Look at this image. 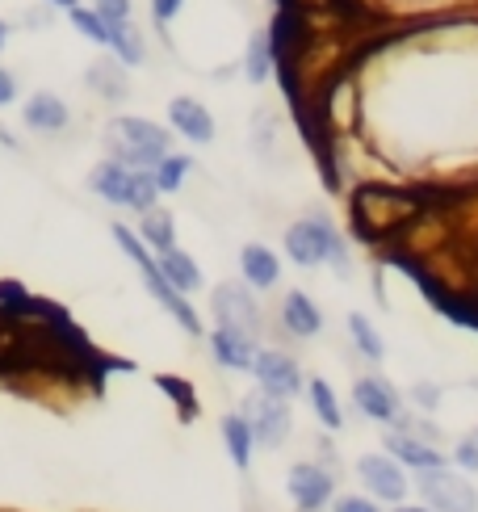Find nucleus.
Wrapping results in <instances>:
<instances>
[{
	"label": "nucleus",
	"mask_w": 478,
	"mask_h": 512,
	"mask_svg": "<svg viewBox=\"0 0 478 512\" xmlns=\"http://www.w3.org/2000/svg\"><path fill=\"white\" fill-rule=\"evenodd\" d=\"M273 63H277V55H273V38H269L265 30H256L252 42H248V59H244L248 80H252V84H265L269 72H273Z\"/></svg>",
	"instance_id": "26"
},
{
	"label": "nucleus",
	"mask_w": 478,
	"mask_h": 512,
	"mask_svg": "<svg viewBox=\"0 0 478 512\" xmlns=\"http://www.w3.org/2000/svg\"><path fill=\"white\" fill-rule=\"evenodd\" d=\"M353 403H357V412L365 420H374V424H386V429H399L403 424V395L390 387V382L382 374H361L353 382Z\"/></svg>",
	"instance_id": "11"
},
{
	"label": "nucleus",
	"mask_w": 478,
	"mask_h": 512,
	"mask_svg": "<svg viewBox=\"0 0 478 512\" xmlns=\"http://www.w3.org/2000/svg\"><path fill=\"white\" fill-rule=\"evenodd\" d=\"M9 42V21H0V47H5Z\"/></svg>",
	"instance_id": "38"
},
{
	"label": "nucleus",
	"mask_w": 478,
	"mask_h": 512,
	"mask_svg": "<svg viewBox=\"0 0 478 512\" xmlns=\"http://www.w3.org/2000/svg\"><path fill=\"white\" fill-rule=\"evenodd\" d=\"M219 429H223V445H227L231 462L239 466V471H248L252 454H256V437H252V429H248V420L239 416V412H227Z\"/></svg>",
	"instance_id": "21"
},
{
	"label": "nucleus",
	"mask_w": 478,
	"mask_h": 512,
	"mask_svg": "<svg viewBox=\"0 0 478 512\" xmlns=\"http://www.w3.org/2000/svg\"><path fill=\"white\" fill-rule=\"evenodd\" d=\"M349 340H353V349H357L365 361H382V357H386L382 332L369 324V315H361V311H349Z\"/></svg>",
	"instance_id": "24"
},
{
	"label": "nucleus",
	"mask_w": 478,
	"mask_h": 512,
	"mask_svg": "<svg viewBox=\"0 0 478 512\" xmlns=\"http://www.w3.org/2000/svg\"><path fill=\"white\" fill-rule=\"evenodd\" d=\"M181 5H185V0H151V17L164 26V21H172V17L181 13Z\"/></svg>",
	"instance_id": "33"
},
{
	"label": "nucleus",
	"mask_w": 478,
	"mask_h": 512,
	"mask_svg": "<svg viewBox=\"0 0 478 512\" xmlns=\"http://www.w3.org/2000/svg\"><path fill=\"white\" fill-rule=\"evenodd\" d=\"M93 9L110 21V26L114 21H130V0H93Z\"/></svg>",
	"instance_id": "32"
},
{
	"label": "nucleus",
	"mask_w": 478,
	"mask_h": 512,
	"mask_svg": "<svg viewBox=\"0 0 478 512\" xmlns=\"http://www.w3.org/2000/svg\"><path fill=\"white\" fill-rule=\"evenodd\" d=\"M72 17V26H76V34H84L93 42V47H110V38H114V26L105 21L97 9H89V5H80V9H72L68 13Z\"/></svg>",
	"instance_id": "27"
},
{
	"label": "nucleus",
	"mask_w": 478,
	"mask_h": 512,
	"mask_svg": "<svg viewBox=\"0 0 478 512\" xmlns=\"http://www.w3.org/2000/svg\"><path fill=\"white\" fill-rule=\"evenodd\" d=\"M168 126L177 135H185L189 143H210L214 139V118L198 97H172L168 105Z\"/></svg>",
	"instance_id": "15"
},
{
	"label": "nucleus",
	"mask_w": 478,
	"mask_h": 512,
	"mask_svg": "<svg viewBox=\"0 0 478 512\" xmlns=\"http://www.w3.org/2000/svg\"><path fill=\"white\" fill-rule=\"evenodd\" d=\"M47 5H55V9H68V13H72V9H80V0H47Z\"/></svg>",
	"instance_id": "37"
},
{
	"label": "nucleus",
	"mask_w": 478,
	"mask_h": 512,
	"mask_svg": "<svg viewBox=\"0 0 478 512\" xmlns=\"http://www.w3.org/2000/svg\"><path fill=\"white\" fill-rule=\"evenodd\" d=\"M89 89H97L105 101H122L126 97V89H130V80H126V68L118 59H97V63H89Z\"/></svg>",
	"instance_id": "23"
},
{
	"label": "nucleus",
	"mask_w": 478,
	"mask_h": 512,
	"mask_svg": "<svg viewBox=\"0 0 478 512\" xmlns=\"http://www.w3.org/2000/svg\"><path fill=\"white\" fill-rule=\"evenodd\" d=\"M307 399H311V412H315V420L323 424V429L328 433L344 429V408H340V399H336L328 378H307Z\"/></svg>",
	"instance_id": "20"
},
{
	"label": "nucleus",
	"mask_w": 478,
	"mask_h": 512,
	"mask_svg": "<svg viewBox=\"0 0 478 512\" xmlns=\"http://www.w3.org/2000/svg\"><path fill=\"white\" fill-rule=\"evenodd\" d=\"M160 387H164L168 395H177V403H181V408L189 412V403H193V395H189V387H185V382H181V378H160Z\"/></svg>",
	"instance_id": "34"
},
{
	"label": "nucleus",
	"mask_w": 478,
	"mask_h": 512,
	"mask_svg": "<svg viewBox=\"0 0 478 512\" xmlns=\"http://www.w3.org/2000/svg\"><path fill=\"white\" fill-rule=\"evenodd\" d=\"M416 492L420 504H428L432 512H478V492L462 471H424L416 475Z\"/></svg>",
	"instance_id": "7"
},
{
	"label": "nucleus",
	"mask_w": 478,
	"mask_h": 512,
	"mask_svg": "<svg viewBox=\"0 0 478 512\" xmlns=\"http://www.w3.org/2000/svg\"><path fill=\"white\" fill-rule=\"evenodd\" d=\"M382 450L395 458L407 475H411V471H416V475H424V471H445V466H449V454L441 450V445L416 437L411 429H386Z\"/></svg>",
	"instance_id": "12"
},
{
	"label": "nucleus",
	"mask_w": 478,
	"mask_h": 512,
	"mask_svg": "<svg viewBox=\"0 0 478 512\" xmlns=\"http://www.w3.org/2000/svg\"><path fill=\"white\" fill-rule=\"evenodd\" d=\"M156 265H160V273H164V282L177 290V294H193V290H202V269H198V261H193L189 252H181V248H168V252H160L156 256Z\"/></svg>",
	"instance_id": "18"
},
{
	"label": "nucleus",
	"mask_w": 478,
	"mask_h": 512,
	"mask_svg": "<svg viewBox=\"0 0 478 512\" xmlns=\"http://www.w3.org/2000/svg\"><path fill=\"white\" fill-rule=\"evenodd\" d=\"M151 173H156L160 194H177V189L185 185V177L193 173V156H177V152H172L168 160H160L156 168H151Z\"/></svg>",
	"instance_id": "28"
},
{
	"label": "nucleus",
	"mask_w": 478,
	"mask_h": 512,
	"mask_svg": "<svg viewBox=\"0 0 478 512\" xmlns=\"http://www.w3.org/2000/svg\"><path fill=\"white\" fill-rule=\"evenodd\" d=\"M453 466H458L462 475H478V441L474 437H462L453 445Z\"/></svg>",
	"instance_id": "29"
},
{
	"label": "nucleus",
	"mask_w": 478,
	"mask_h": 512,
	"mask_svg": "<svg viewBox=\"0 0 478 512\" xmlns=\"http://www.w3.org/2000/svg\"><path fill=\"white\" fill-rule=\"evenodd\" d=\"M210 315H214V328H235V332L260 336V303H256V294H252L244 282H223V286H214V294H210Z\"/></svg>",
	"instance_id": "8"
},
{
	"label": "nucleus",
	"mask_w": 478,
	"mask_h": 512,
	"mask_svg": "<svg viewBox=\"0 0 478 512\" xmlns=\"http://www.w3.org/2000/svg\"><path fill=\"white\" fill-rule=\"evenodd\" d=\"M332 512H386L378 500H369L365 492H344L332 500Z\"/></svg>",
	"instance_id": "30"
},
{
	"label": "nucleus",
	"mask_w": 478,
	"mask_h": 512,
	"mask_svg": "<svg viewBox=\"0 0 478 512\" xmlns=\"http://www.w3.org/2000/svg\"><path fill=\"white\" fill-rule=\"evenodd\" d=\"M210 357L219 361L223 370L252 374L256 357H260V345H256V336H248V332H235V328H214V332H210Z\"/></svg>",
	"instance_id": "13"
},
{
	"label": "nucleus",
	"mask_w": 478,
	"mask_h": 512,
	"mask_svg": "<svg viewBox=\"0 0 478 512\" xmlns=\"http://www.w3.org/2000/svg\"><path fill=\"white\" fill-rule=\"evenodd\" d=\"M110 47L118 51V63L126 68H139V63L147 59V47H143V34H139V26L135 21H114V38H110Z\"/></svg>",
	"instance_id": "25"
},
{
	"label": "nucleus",
	"mask_w": 478,
	"mask_h": 512,
	"mask_svg": "<svg viewBox=\"0 0 478 512\" xmlns=\"http://www.w3.org/2000/svg\"><path fill=\"white\" fill-rule=\"evenodd\" d=\"M277 319H281V328H286L290 336H298V340H311V336L323 332V311L307 290H290L286 298H281Z\"/></svg>",
	"instance_id": "14"
},
{
	"label": "nucleus",
	"mask_w": 478,
	"mask_h": 512,
	"mask_svg": "<svg viewBox=\"0 0 478 512\" xmlns=\"http://www.w3.org/2000/svg\"><path fill=\"white\" fill-rule=\"evenodd\" d=\"M357 479H361V487H365V496L369 500H378V504H407V496H411V475L403 471V466L390 458L386 450H378V454H361L357 458Z\"/></svg>",
	"instance_id": "6"
},
{
	"label": "nucleus",
	"mask_w": 478,
	"mask_h": 512,
	"mask_svg": "<svg viewBox=\"0 0 478 512\" xmlns=\"http://www.w3.org/2000/svg\"><path fill=\"white\" fill-rule=\"evenodd\" d=\"M390 512H432V508H428V504H395Z\"/></svg>",
	"instance_id": "36"
},
{
	"label": "nucleus",
	"mask_w": 478,
	"mask_h": 512,
	"mask_svg": "<svg viewBox=\"0 0 478 512\" xmlns=\"http://www.w3.org/2000/svg\"><path fill=\"white\" fill-rule=\"evenodd\" d=\"M286 256L298 269H319L332 265L340 277H349L353 261H349V244L336 231V223L328 215H307L286 227Z\"/></svg>",
	"instance_id": "1"
},
{
	"label": "nucleus",
	"mask_w": 478,
	"mask_h": 512,
	"mask_svg": "<svg viewBox=\"0 0 478 512\" xmlns=\"http://www.w3.org/2000/svg\"><path fill=\"white\" fill-rule=\"evenodd\" d=\"M420 215V198L395 185H361L353 194V223L365 240L390 236Z\"/></svg>",
	"instance_id": "4"
},
{
	"label": "nucleus",
	"mask_w": 478,
	"mask_h": 512,
	"mask_svg": "<svg viewBox=\"0 0 478 512\" xmlns=\"http://www.w3.org/2000/svg\"><path fill=\"white\" fill-rule=\"evenodd\" d=\"M411 399H416V408H420V412H437L441 387H432V382H416V387H411Z\"/></svg>",
	"instance_id": "31"
},
{
	"label": "nucleus",
	"mask_w": 478,
	"mask_h": 512,
	"mask_svg": "<svg viewBox=\"0 0 478 512\" xmlns=\"http://www.w3.org/2000/svg\"><path fill=\"white\" fill-rule=\"evenodd\" d=\"M239 416L248 420L256 445H265V450H281V445L290 441V433H294L290 403H286V399H273V395H265V391H252V395L244 399V408H239Z\"/></svg>",
	"instance_id": "5"
},
{
	"label": "nucleus",
	"mask_w": 478,
	"mask_h": 512,
	"mask_svg": "<svg viewBox=\"0 0 478 512\" xmlns=\"http://www.w3.org/2000/svg\"><path fill=\"white\" fill-rule=\"evenodd\" d=\"M252 378H256V391H265L273 399H294L298 391H307V378H302V366L286 353V349H260L256 366H252Z\"/></svg>",
	"instance_id": "10"
},
{
	"label": "nucleus",
	"mask_w": 478,
	"mask_h": 512,
	"mask_svg": "<svg viewBox=\"0 0 478 512\" xmlns=\"http://www.w3.org/2000/svg\"><path fill=\"white\" fill-rule=\"evenodd\" d=\"M105 147H110V160H118L122 168H156L172 156V131L160 122L122 114L105 126Z\"/></svg>",
	"instance_id": "2"
},
{
	"label": "nucleus",
	"mask_w": 478,
	"mask_h": 512,
	"mask_svg": "<svg viewBox=\"0 0 478 512\" xmlns=\"http://www.w3.org/2000/svg\"><path fill=\"white\" fill-rule=\"evenodd\" d=\"M21 118H26L30 131H42V135H55V131H63V126L72 122L68 105H63V97H55V93H34L26 101V114Z\"/></svg>",
	"instance_id": "19"
},
{
	"label": "nucleus",
	"mask_w": 478,
	"mask_h": 512,
	"mask_svg": "<svg viewBox=\"0 0 478 512\" xmlns=\"http://www.w3.org/2000/svg\"><path fill=\"white\" fill-rule=\"evenodd\" d=\"M89 189L110 206H130V168H122L118 160H101L89 173Z\"/></svg>",
	"instance_id": "17"
},
{
	"label": "nucleus",
	"mask_w": 478,
	"mask_h": 512,
	"mask_svg": "<svg viewBox=\"0 0 478 512\" xmlns=\"http://www.w3.org/2000/svg\"><path fill=\"white\" fill-rule=\"evenodd\" d=\"M114 240H118V248L135 261V269H139V277H143V286L151 290V298L177 319V324L189 332V336H202V315H198V307L189 303L185 294H177L168 282H164V273H160V265H156V252H151L143 240H139V231H130L126 223H114Z\"/></svg>",
	"instance_id": "3"
},
{
	"label": "nucleus",
	"mask_w": 478,
	"mask_h": 512,
	"mask_svg": "<svg viewBox=\"0 0 478 512\" xmlns=\"http://www.w3.org/2000/svg\"><path fill=\"white\" fill-rule=\"evenodd\" d=\"M286 492L298 512H323L336 500V475L323 462H294L286 471Z\"/></svg>",
	"instance_id": "9"
},
{
	"label": "nucleus",
	"mask_w": 478,
	"mask_h": 512,
	"mask_svg": "<svg viewBox=\"0 0 478 512\" xmlns=\"http://www.w3.org/2000/svg\"><path fill=\"white\" fill-rule=\"evenodd\" d=\"M474 441H478V433H474Z\"/></svg>",
	"instance_id": "39"
},
{
	"label": "nucleus",
	"mask_w": 478,
	"mask_h": 512,
	"mask_svg": "<svg viewBox=\"0 0 478 512\" xmlns=\"http://www.w3.org/2000/svg\"><path fill=\"white\" fill-rule=\"evenodd\" d=\"M139 240L151 248V252H168L177 248V219H172V210H147V215H139Z\"/></svg>",
	"instance_id": "22"
},
{
	"label": "nucleus",
	"mask_w": 478,
	"mask_h": 512,
	"mask_svg": "<svg viewBox=\"0 0 478 512\" xmlns=\"http://www.w3.org/2000/svg\"><path fill=\"white\" fill-rule=\"evenodd\" d=\"M13 97H17V80H13V72L0 68V105H9Z\"/></svg>",
	"instance_id": "35"
},
{
	"label": "nucleus",
	"mask_w": 478,
	"mask_h": 512,
	"mask_svg": "<svg viewBox=\"0 0 478 512\" xmlns=\"http://www.w3.org/2000/svg\"><path fill=\"white\" fill-rule=\"evenodd\" d=\"M239 273H244L248 290H273L281 282V261L265 244H244L239 248Z\"/></svg>",
	"instance_id": "16"
}]
</instances>
